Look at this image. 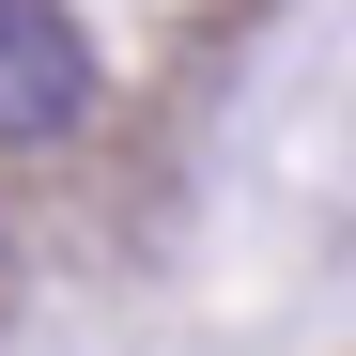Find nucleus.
I'll return each instance as SVG.
<instances>
[{"label": "nucleus", "instance_id": "obj_2", "mask_svg": "<svg viewBox=\"0 0 356 356\" xmlns=\"http://www.w3.org/2000/svg\"><path fill=\"white\" fill-rule=\"evenodd\" d=\"M0 294H16V232H0Z\"/></svg>", "mask_w": 356, "mask_h": 356}, {"label": "nucleus", "instance_id": "obj_1", "mask_svg": "<svg viewBox=\"0 0 356 356\" xmlns=\"http://www.w3.org/2000/svg\"><path fill=\"white\" fill-rule=\"evenodd\" d=\"M93 124V31L63 0H0V155H47Z\"/></svg>", "mask_w": 356, "mask_h": 356}]
</instances>
